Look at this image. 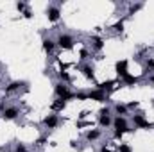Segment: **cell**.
Listing matches in <instances>:
<instances>
[{
  "label": "cell",
  "mask_w": 154,
  "mask_h": 152,
  "mask_svg": "<svg viewBox=\"0 0 154 152\" xmlns=\"http://www.w3.org/2000/svg\"><path fill=\"white\" fill-rule=\"evenodd\" d=\"M56 45L61 47L63 50H72L74 48V39H72V36H68V34H61L57 38V41H56Z\"/></svg>",
  "instance_id": "obj_1"
},
{
  "label": "cell",
  "mask_w": 154,
  "mask_h": 152,
  "mask_svg": "<svg viewBox=\"0 0 154 152\" xmlns=\"http://www.w3.org/2000/svg\"><path fill=\"white\" fill-rule=\"evenodd\" d=\"M113 125H115V131H122V132H131V129H127V120L124 116H116L113 120Z\"/></svg>",
  "instance_id": "obj_2"
},
{
  "label": "cell",
  "mask_w": 154,
  "mask_h": 152,
  "mask_svg": "<svg viewBox=\"0 0 154 152\" xmlns=\"http://www.w3.org/2000/svg\"><path fill=\"white\" fill-rule=\"evenodd\" d=\"M133 122H134V125L140 127V129H151V127H152V123L147 122L142 114H134V116H133Z\"/></svg>",
  "instance_id": "obj_3"
},
{
  "label": "cell",
  "mask_w": 154,
  "mask_h": 152,
  "mask_svg": "<svg viewBox=\"0 0 154 152\" xmlns=\"http://www.w3.org/2000/svg\"><path fill=\"white\" fill-rule=\"evenodd\" d=\"M99 123L102 127H108L111 123V116H109V109L108 108L106 109H100V113H99Z\"/></svg>",
  "instance_id": "obj_4"
},
{
  "label": "cell",
  "mask_w": 154,
  "mask_h": 152,
  "mask_svg": "<svg viewBox=\"0 0 154 152\" xmlns=\"http://www.w3.org/2000/svg\"><path fill=\"white\" fill-rule=\"evenodd\" d=\"M127 66H129V63H127L125 59H122V61H118V63H116L115 70H116V74H118V77H122V79H124V77L129 74V72H127Z\"/></svg>",
  "instance_id": "obj_5"
},
{
  "label": "cell",
  "mask_w": 154,
  "mask_h": 152,
  "mask_svg": "<svg viewBox=\"0 0 154 152\" xmlns=\"http://www.w3.org/2000/svg\"><path fill=\"white\" fill-rule=\"evenodd\" d=\"M54 90H56V95H57L59 99H66V97L70 95V93H68V88H66V84H65V82H57Z\"/></svg>",
  "instance_id": "obj_6"
},
{
  "label": "cell",
  "mask_w": 154,
  "mask_h": 152,
  "mask_svg": "<svg viewBox=\"0 0 154 152\" xmlns=\"http://www.w3.org/2000/svg\"><path fill=\"white\" fill-rule=\"evenodd\" d=\"M59 14H61V13H59V7H48V9H47V18H48V22H52V23L59 20Z\"/></svg>",
  "instance_id": "obj_7"
},
{
  "label": "cell",
  "mask_w": 154,
  "mask_h": 152,
  "mask_svg": "<svg viewBox=\"0 0 154 152\" xmlns=\"http://www.w3.org/2000/svg\"><path fill=\"white\" fill-rule=\"evenodd\" d=\"M88 99H90V100H97V102H106V95H104V91H100V90L90 91V93H88Z\"/></svg>",
  "instance_id": "obj_8"
},
{
  "label": "cell",
  "mask_w": 154,
  "mask_h": 152,
  "mask_svg": "<svg viewBox=\"0 0 154 152\" xmlns=\"http://www.w3.org/2000/svg\"><path fill=\"white\" fill-rule=\"evenodd\" d=\"M43 122H45V125H47L48 129H54V127H57V123H59V120H57L56 114H48Z\"/></svg>",
  "instance_id": "obj_9"
},
{
  "label": "cell",
  "mask_w": 154,
  "mask_h": 152,
  "mask_svg": "<svg viewBox=\"0 0 154 152\" xmlns=\"http://www.w3.org/2000/svg\"><path fill=\"white\" fill-rule=\"evenodd\" d=\"M4 120H14L16 116H18V109L16 108H7V109H4Z\"/></svg>",
  "instance_id": "obj_10"
},
{
  "label": "cell",
  "mask_w": 154,
  "mask_h": 152,
  "mask_svg": "<svg viewBox=\"0 0 154 152\" xmlns=\"http://www.w3.org/2000/svg\"><path fill=\"white\" fill-rule=\"evenodd\" d=\"M65 106H66V102H65L63 99H57L56 102H52V104H50V109H52V111H63V109H65Z\"/></svg>",
  "instance_id": "obj_11"
},
{
  "label": "cell",
  "mask_w": 154,
  "mask_h": 152,
  "mask_svg": "<svg viewBox=\"0 0 154 152\" xmlns=\"http://www.w3.org/2000/svg\"><path fill=\"white\" fill-rule=\"evenodd\" d=\"M81 72H82V75L86 77V79H91V81H95V74H93V68H91L90 65L82 66V68H81Z\"/></svg>",
  "instance_id": "obj_12"
},
{
  "label": "cell",
  "mask_w": 154,
  "mask_h": 152,
  "mask_svg": "<svg viewBox=\"0 0 154 152\" xmlns=\"http://www.w3.org/2000/svg\"><path fill=\"white\" fill-rule=\"evenodd\" d=\"M54 48H56V41H52V39H43V50H45V52L50 54Z\"/></svg>",
  "instance_id": "obj_13"
},
{
  "label": "cell",
  "mask_w": 154,
  "mask_h": 152,
  "mask_svg": "<svg viewBox=\"0 0 154 152\" xmlns=\"http://www.w3.org/2000/svg\"><path fill=\"white\" fill-rule=\"evenodd\" d=\"M122 81H124V84H125V86H134V84L138 82V77H134V75H131V74H127V75L124 77Z\"/></svg>",
  "instance_id": "obj_14"
},
{
  "label": "cell",
  "mask_w": 154,
  "mask_h": 152,
  "mask_svg": "<svg viewBox=\"0 0 154 152\" xmlns=\"http://www.w3.org/2000/svg\"><path fill=\"white\" fill-rule=\"evenodd\" d=\"M20 86H23V82H18V81H14V82H11L9 86H5V93H11V91H16Z\"/></svg>",
  "instance_id": "obj_15"
},
{
  "label": "cell",
  "mask_w": 154,
  "mask_h": 152,
  "mask_svg": "<svg viewBox=\"0 0 154 152\" xmlns=\"http://www.w3.org/2000/svg\"><path fill=\"white\" fill-rule=\"evenodd\" d=\"M93 48H95V50H102V48H104V39L99 38V36H95V38H93Z\"/></svg>",
  "instance_id": "obj_16"
},
{
  "label": "cell",
  "mask_w": 154,
  "mask_h": 152,
  "mask_svg": "<svg viewBox=\"0 0 154 152\" xmlns=\"http://www.w3.org/2000/svg\"><path fill=\"white\" fill-rule=\"evenodd\" d=\"M113 86H115V81H108V82H102V84H99V90H100V91H104V90H108V91H109Z\"/></svg>",
  "instance_id": "obj_17"
},
{
  "label": "cell",
  "mask_w": 154,
  "mask_h": 152,
  "mask_svg": "<svg viewBox=\"0 0 154 152\" xmlns=\"http://www.w3.org/2000/svg\"><path fill=\"white\" fill-rule=\"evenodd\" d=\"M124 22H125V18L118 20V22H116V23L113 25V27H111V29H113V31H116V32H122V31H124Z\"/></svg>",
  "instance_id": "obj_18"
},
{
  "label": "cell",
  "mask_w": 154,
  "mask_h": 152,
  "mask_svg": "<svg viewBox=\"0 0 154 152\" xmlns=\"http://www.w3.org/2000/svg\"><path fill=\"white\" fill-rule=\"evenodd\" d=\"M99 136H100V132H99V131H97V129H93V131H90V132H88V134H86V138H88V140H90V141H91V140H97V138H99Z\"/></svg>",
  "instance_id": "obj_19"
},
{
  "label": "cell",
  "mask_w": 154,
  "mask_h": 152,
  "mask_svg": "<svg viewBox=\"0 0 154 152\" xmlns=\"http://www.w3.org/2000/svg\"><path fill=\"white\" fill-rule=\"evenodd\" d=\"M115 111L118 114H125L127 113V106H122V104H116L115 106Z\"/></svg>",
  "instance_id": "obj_20"
},
{
  "label": "cell",
  "mask_w": 154,
  "mask_h": 152,
  "mask_svg": "<svg viewBox=\"0 0 154 152\" xmlns=\"http://www.w3.org/2000/svg\"><path fill=\"white\" fill-rule=\"evenodd\" d=\"M142 9V4H134V5H131L129 7V14H134L136 11H140Z\"/></svg>",
  "instance_id": "obj_21"
},
{
  "label": "cell",
  "mask_w": 154,
  "mask_h": 152,
  "mask_svg": "<svg viewBox=\"0 0 154 152\" xmlns=\"http://www.w3.org/2000/svg\"><path fill=\"white\" fill-rule=\"evenodd\" d=\"M118 152H131V147L125 145V143H120L118 145Z\"/></svg>",
  "instance_id": "obj_22"
},
{
  "label": "cell",
  "mask_w": 154,
  "mask_h": 152,
  "mask_svg": "<svg viewBox=\"0 0 154 152\" xmlns=\"http://www.w3.org/2000/svg\"><path fill=\"white\" fill-rule=\"evenodd\" d=\"M59 79L65 81V82H68V81H70V75H68L66 72H59Z\"/></svg>",
  "instance_id": "obj_23"
},
{
  "label": "cell",
  "mask_w": 154,
  "mask_h": 152,
  "mask_svg": "<svg viewBox=\"0 0 154 152\" xmlns=\"http://www.w3.org/2000/svg\"><path fill=\"white\" fill-rule=\"evenodd\" d=\"M75 99L77 100H86L88 99V93H75Z\"/></svg>",
  "instance_id": "obj_24"
},
{
  "label": "cell",
  "mask_w": 154,
  "mask_h": 152,
  "mask_svg": "<svg viewBox=\"0 0 154 152\" xmlns=\"http://www.w3.org/2000/svg\"><path fill=\"white\" fill-rule=\"evenodd\" d=\"M16 9L18 11H25V2H18L16 4Z\"/></svg>",
  "instance_id": "obj_25"
},
{
  "label": "cell",
  "mask_w": 154,
  "mask_h": 152,
  "mask_svg": "<svg viewBox=\"0 0 154 152\" xmlns=\"http://www.w3.org/2000/svg\"><path fill=\"white\" fill-rule=\"evenodd\" d=\"M16 152H27V150H25V147H23L22 143H18V145H16Z\"/></svg>",
  "instance_id": "obj_26"
},
{
  "label": "cell",
  "mask_w": 154,
  "mask_h": 152,
  "mask_svg": "<svg viewBox=\"0 0 154 152\" xmlns=\"http://www.w3.org/2000/svg\"><path fill=\"white\" fill-rule=\"evenodd\" d=\"M86 57H88V50L82 48V50H81V59H86Z\"/></svg>",
  "instance_id": "obj_27"
},
{
  "label": "cell",
  "mask_w": 154,
  "mask_h": 152,
  "mask_svg": "<svg viewBox=\"0 0 154 152\" xmlns=\"http://www.w3.org/2000/svg\"><path fill=\"white\" fill-rule=\"evenodd\" d=\"M138 106H140L138 102H129V104H127V108H131V109H134V108H138Z\"/></svg>",
  "instance_id": "obj_28"
},
{
  "label": "cell",
  "mask_w": 154,
  "mask_h": 152,
  "mask_svg": "<svg viewBox=\"0 0 154 152\" xmlns=\"http://www.w3.org/2000/svg\"><path fill=\"white\" fill-rule=\"evenodd\" d=\"M147 66H149V68H152V70H154V59H147Z\"/></svg>",
  "instance_id": "obj_29"
},
{
  "label": "cell",
  "mask_w": 154,
  "mask_h": 152,
  "mask_svg": "<svg viewBox=\"0 0 154 152\" xmlns=\"http://www.w3.org/2000/svg\"><path fill=\"white\" fill-rule=\"evenodd\" d=\"M23 16H25V18H31L32 14H31V11H29V9H25V11H23Z\"/></svg>",
  "instance_id": "obj_30"
},
{
  "label": "cell",
  "mask_w": 154,
  "mask_h": 152,
  "mask_svg": "<svg viewBox=\"0 0 154 152\" xmlns=\"http://www.w3.org/2000/svg\"><path fill=\"white\" fill-rule=\"evenodd\" d=\"M122 134H124L122 131H115V138H116V140H118V138H122Z\"/></svg>",
  "instance_id": "obj_31"
},
{
  "label": "cell",
  "mask_w": 154,
  "mask_h": 152,
  "mask_svg": "<svg viewBox=\"0 0 154 152\" xmlns=\"http://www.w3.org/2000/svg\"><path fill=\"white\" fill-rule=\"evenodd\" d=\"M86 125H90V123H88V122H79V123H77V127H86Z\"/></svg>",
  "instance_id": "obj_32"
},
{
  "label": "cell",
  "mask_w": 154,
  "mask_h": 152,
  "mask_svg": "<svg viewBox=\"0 0 154 152\" xmlns=\"http://www.w3.org/2000/svg\"><path fill=\"white\" fill-rule=\"evenodd\" d=\"M45 143V138H39L38 141H36V145H43Z\"/></svg>",
  "instance_id": "obj_33"
},
{
  "label": "cell",
  "mask_w": 154,
  "mask_h": 152,
  "mask_svg": "<svg viewBox=\"0 0 154 152\" xmlns=\"http://www.w3.org/2000/svg\"><path fill=\"white\" fill-rule=\"evenodd\" d=\"M100 152H113V150H109L108 147H102V149H100Z\"/></svg>",
  "instance_id": "obj_34"
},
{
  "label": "cell",
  "mask_w": 154,
  "mask_h": 152,
  "mask_svg": "<svg viewBox=\"0 0 154 152\" xmlns=\"http://www.w3.org/2000/svg\"><path fill=\"white\" fill-rule=\"evenodd\" d=\"M151 81H152V84H154V77H152V79H151Z\"/></svg>",
  "instance_id": "obj_35"
}]
</instances>
